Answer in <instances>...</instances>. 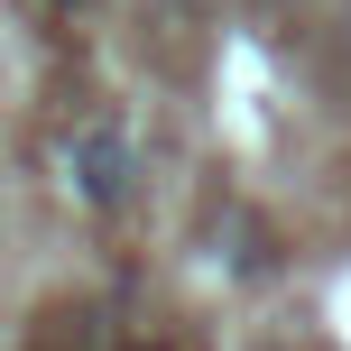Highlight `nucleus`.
<instances>
[{"label": "nucleus", "instance_id": "7ed1b4c3", "mask_svg": "<svg viewBox=\"0 0 351 351\" xmlns=\"http://www.w3.org/2000/svg\"><path fill=\"white\" fill-rule=\"evenodd\" d=\"M176 10H194V0H176Z\"/></svg>", "mask_w": 351, "mask_h": 351}, {"label": "nucleus", "instance_id": "f03ea898", "mask_svg": "<svg viewBox=\"0 0 351 351\" xmlns=\"http://www.w3.org/2000/svg\"><path fill=\"white\" fill-rule=\"evenodd\" d=\"M47 10H93V0H47Z\"/></svg>", "mask_w": 351, "mask_h": 351}, {"label": "nucleus", "instance_id": "f257e3e1", "mask_svg": "<svg viewBox=\"0 0 351 351\" xmlns=\"http://www.w3.org/2000/svg\"><path fill=\"white\" fill-rule=\"evenodd\" d=\"M74 176H84V194L111 213L130 194V139L121 130H84V139H74Z\"/></svg>", "mask_w": 351, "mask_h": 351}]
</instances>
